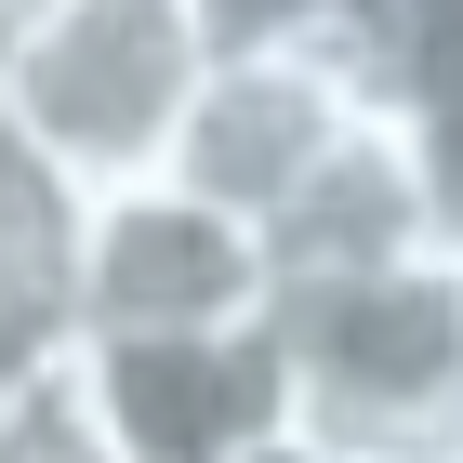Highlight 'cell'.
Segmentation results:
<instances>
[{"mask_svg":"<svg viewBox=\"0 0 463 463\" xmlns=\"http://www.w3.org/2000/svg\"><path fill=\"white\" fill-rule=\"evenodd\" d=\"M0 371H27V357H0Z\"/></svg>","mask_w":463,"mask_h":463,"instance_id":"cell-12","label":"cell"},{"mask_svg":"<svg viewBox=\"0 0 463 463\" xmlns=\"http://www.w3.org/2000/svg\"><path fill=\"white\" fill-rule=\"evenodd\" d=\"M384 119H397V159H411V199H424V239L463 265V40H411L397 53Z\"/></svg>","mask_w":463,"mask_h":463,"instance_id":"cell-6","label":"cell"},{"mask_svg":"<svg viewBox=\"0 0 463 463\" xmlns=\"http://www.w3.org/2000/svg\"><path fill=\"white\" fill-rule=\"evenodd\" d=\"M279 437L331 463H463V265L397 251L345 279H279Z\"/></svg>","mask_w":463,"mask_h":463,"instance_id":"cell-1","label":"cell"},{"mask_svg":"<svg viewBox=\"0 0 463 463\" xmlns=\"http://www.w3.org/2000/svg\"><path fill=\"white\" fill-rule=\"evenodd\" d=\"M251 463H331V450H305V437H265V450H251Z\"/></svg>","mask_w":463,"mask_h":463,"instance_id":"cell-10","label":"cell"},{"mask_svg":"<svg viewBox=\"0 0 463 463\" xmlns=\"http://www.w3.org/2000/svg\"><path fill=\"white\" fill-rule=\"evenodd\" d=\"M27 14H40V0H0V40H14V27H27Z\"/></svg>","mask_w":463,"mask_h":463,"instance_id":"cell-11","label":"cell"},{"mask_svg":"<svg viewBox=\"0 0 463 463\" xmlns=\"http://www.w3.org/2000/svg\"><path fill=\"white\" fill-rule=\"evenodd\" d=\"M199 80H213V14L199 0H40L0 40V133L53 185L119 199V185L173 173Z\"/></svg>","mask_w":463,"mask_h":463,"instance_id":"cell-2","label":"cell"},{"mask_svg":"<svg viewBox=\"0 0 463 463\" xmlns=\"http://www.w3.org/2000/svg\"><path fill=\"white\" fill-rule=\"evenodd\" d=\"M397 14H371V27H331V40H279V53H213V80H199V107H185V146L173 173L199 185V199H225V213L279 225L305 185L345 159L371 119H384L397 93Z\"/></svg>","mask_w":463,"mask_h":463,"instance_id":"cell-3","label":"cell"},{"mask_svg":"<svg viewBox=\"0 0 463 463\" xmlns=\"http://www.w3.org/2000/svg\"><path fill=\"white\" fill-rule=\"evenodd\" d=\"M397 27L411 40H463V0H397Z\"/></svg>","mask_w":463,"mask_h":463,"instance_id":"cell-9","label":"cell"},{"mask_svg":"<svg viewBox=\"0 0 463 463\" xmlns=\"http://www.w3.org/2000/svg\"><path fill=\"white\" fill-rule=\"evenodd\" d=\"M119 463H251L279 437V345L265 331H173V345H67Z\"/></svg>","mask_w":463,"mask_h":463,"instance_id":"cell-5","label":"cell"},{"mask_svg":"<svg viewBox=\"0 0 463 463\" xmlns=\"http://www.w3.org/2000/svg\"><path fill=\"white\" fill-rule=\"evenodd\" d=\"M279 251L265 225L199 199L185 173L119 185L80 213V345H173V331H265Z\"/></svg>","mask_w":463,"mask_h":463,"instance_id":"cell-4","label":"cell"},{"mask_svg":"<svg viewBox=\"0 0 463 463\" xmlns=\"http://www.w3.org/2000/svg\"><path fill=\"white\" fill-rule=\"evenodd\" d=\"M213 14V53H279V40H331V27H371L397 0H199Z\"/></svg>","mask_w":463,"mask_h":463,"instance_id":"cell-8","label":"cell"},{"mask_svg":"<svg viewBox=\"0 0 463 463\" xmlns=\"http://www.w3.org/2000/svg\"><path fill=\"white\" fill-rule=\"evenodd\" d=\"M0 463H119V437L93 424V384H80L67 345L0 371Z\"/></svg>","mask_w":463,"mask_h":463,"instance_id":"cell-7","label":"cell"}]
</instances>
